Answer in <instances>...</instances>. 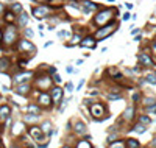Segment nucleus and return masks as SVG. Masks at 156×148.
Here are the masks:
<instances>
[{
	"label": "nucleus",
	"instance_id": "nucleus-18",
	"mask_svg": "<svg viewBox=\"0 0 156 148\" xmlns=\"http://www.w3.org/2000/svg\"><path fill=\"white\" fill-rule=\"evenodd\" d=\"M133 117H134V108H133V106H130V108L125 109V112H123V119L131 120Z\"/></svg>",
	"mask_w": 156,
	"mask_h": 148
},
{
	"label": "nucleus",
	"instance_id": "nucleus-14",
	"mask_svg": "<svg viewBox=\"0 0 156 148\" xmlns=\"http://www.w3.org/2000/svg\"><path fill=\"white\" fill-rule=\"evenodd\" d=\"M10 66H11V61L8 58H0V72L2 73H5V72H8V69H10Z\"/></svg>",
	"mask_w": 156,
	"mask_h": 148
},
{
	"label": "nucleus",
	"instance_id": "nucleus-2",
	"mask_svg": "<svg viewBox=\"0 0 156 148\" xmlns=\"http://www.w3.org/2000/svg\"><path fill=\"white\" fill-rule=\"evenodd\" d=\"M116 26H117L116 24H108L106 26L100 28V30L95 33V37H94V39H95V41H100V39H105V37H108L111 33L116 31Z\"/></svg>",
	"mask_w": 156,
	"mask_h": 148
},
{
	"label": "nucleus",
	"instance_id": "nucleus-5",
	"mask_svg": "<svg viewBox=\"0 0 156 148\" xmlns=\"http://www.w3.org/2000/svg\"><path fill=\"white\" fill-rule=\"evenodd\" d=\"M105 112H106V108H105L103 105H98V103L91 105V114H92L97 120L100 119V115H102V114H105Z\"/></svg>",
	"mask_w": 156,
	"mask_h": 148
},
{
	"label": "nucleus",
	"instance_id": "nucleus-19",
	"mask_svg": "<svg viewBox=\"0 0 156 148\" xmlns=\"http://www.w3.org/2000/svg\"><path fill=\"white\" fill-rule=\"evenodd\" d=\"M28 90H30V86L28 84H20L16 89V92L19 94V95H25V94H28Z\"/></svg>",
	"mask_w": 156,
	"mask_h": 148
},
{
	"label": "nucleus",
	"instance_id": "nucleus-29",
	"mask_svg": "<svg viewBox=\"0 0 156 148\" xmlns=\"http://www.w3.org/2000/svg\"><path fill=\"white\" fill-rule=\"evenodd\" d=\"M108 97H109V100H120L122 98V94H108Z\"/></svg>",
	"mask_w": 156,
	"mask_h": 148
},
{
	"label": "nucleus",
	"instance_id": "nucleus-31",
	"mask_svg": "<svg viewBox=\"0 0 156 148\" xmlns=\"http://www.w3.org/2000/svg\"><path fill=\"white\" fill-rule=\"evenodd\" d=\"M22 126H24L22 123H17V125H16V130H14V134H19V132L22 131Z\"/></svg>",
	"mask_w": 156,
	"mask_h": 148
},
{
	"label": "nucleus",
	"instance_id": "nucleus-33",
	"mask_svg": "<svg viewBox=\"0 0 156 148\" xmlns=\"http://www.w3.org/2000/svg\"><path fill=\"white\" fill-rule=\"evenodd\" d=\"M111 147H125V142H111Z\"/></svg>",
	"mask_w": 156,
	"mask_h": 148
},
{
	"label": "nucleus",
	"instance_id": "nucleus-37",
	"mask_svg": "<svg viewBox=\"0 0 156 148\" xmlns=\"http://www.w3.org/2000/svg\"><path fill=\"white\" fill-rule=\"evenodd\" d=\"M58 36H59V37H66L67 33H66V31H58Z\"/></svg>",
	"mask_w": 156,
	"mask_h": 148
},
{
	"label": "nucleus",
	"instance_id": "nucleus-43",
	"mask_svg": "<svg viewBox=\"0 0 156 148\" xmlns=\"http://www.w3.org/2000/svg\"><path fill=\"white\" fill-rule=\"evenodd\" d=\"M2 11H3V5L0 3V13H2Z\"/></svg>",
	"mask_w": 156,
	"mask_h": 148
},
{
	"label": "nucleus",
	"instance_id": "nucleus-36",
	"mask_svg": "<svg viewBox=\"0 0 156 148\" xmlns=\"http://www.w3.org/2000/svg\"><path fill=\"white\" fill-rule=\"evenodd\" d=\"M77 147H91V143L89 142H80V143H77Z\"/></svg>",
	"mask_w": 156,
	"mask_h": 148
},
{
	"label": "nucleus",
	"instance_id": "nucleus-8",
	"mask_svg": "<svg viewBox=\"0 0 156 148\" xmlns=\"http://www.w3.org/2000/svg\"><path fill=\"white\" fill-rule=\"evenodd\" d=\"M37 103H41L42 106H45L47 108L48 105H52V97H50V94H47V92H39V95H37Z\"/></svg>",
	"mask_w": 156,
	"mask_h": 148
},
{
	"label": "nucleus",
	"instance_id": "nucleus-10",
	"mask_svg": "<svg viewBox=\"0 0 156 148\" xmlns=\"http://www.w3.org/2000/svg\"><path fill=\"white\" fill-rule=\"evenodd\" d=\"M19 48H20L22 52H30V53H33L36 50V47L35 45H33L31 42H30V41H20V42H19Z\"/></svg>",
	"mask_w": 156,
	"mask_h": 148
},
{
	"label": "nucleus",
	"instance_id": "nucleus-13",
	"mask_svg": "<svg viewBox=\"0 0 156 148\" xmlns=\"http://www.w3.org/2000/svg\"><path fill=\"white\" fill-rule=\"evenodd\" d=\"M80 45H81V47L94 48V47H95V39H94V37H91V36H87V37H84L83 41H80Z\"/></svg>",
	"mask_w": 156,
	"mask_h": 148
},
{
	"label": "nucleus",
	"instance_id": "nucleus-45",
	"mask_svg": "<svg viewBox=\"0 0 156 148\" xmlns=\"http://www.w3.org/2000/svg\"><path fill=\"white\" fill-rule=\"evenodd\" d=\"M39 2H47V0H39Z\"/></svg>",
	"mask_w": 156,
	"mask_h": 148
},
{
	"label": "nucleus",
	"instance_id": "nucleus-16",
	"mask_svg": "<svg viewBox=\"0 0 156 148\" xmlns=\"http://www.w3.org/2000/svg\"><path fill=\"white\" fill-rule=\"evenodd\" d=\"M10 112H11V109H10V106H6V105H3L2 108H0V119L2 120H5V119H8L10 117Z\"/></svg>",
	"mask_w": 156,
	"mask_h": 148
},
{
	"label": "nucleus",
	"instance_id": "nucleus-27",
	"mask_svg": "<svg viewBox=\"0 0 156 148\" xmlns=\"http://www.w3.org/2000/svg\"><path fill=\"white\" fill-rule=\"evenodd\" d=\"M28 112H31V114H39V106L30 105V106H28Z\"/></svg>",
	"mask_w": 156,
	"mask_h": 148
},
{
	"label": "nucleus",
	"instance_id": "nucleus-21",
	"mask_svg": "<svg viewBox=\"0 0 156 148\" xmlns=\"http://www.w3.org/2000/svg\"><path fill=\"white\" fill-rule=\"evenodd\" d=\"M125 147H128V148H138L139 147V142H138V140H134V139H127V140H125Z\"/></svg>",
	"mask_w": 156,
	"mask_h": 148
},
{
	"label": "nucleus",
	"instance_id": "nucleus-9",
	"mask_svg": "<svg viewBox=\"0 0 156 148\" xmlns=\"http://www.w3.org/2000/svg\"><path fill=\"white\" fill-rule=\"evenodd\" d=\"M98 6L95 5L94 2H89V0H86V2H83V6H80V10H83V13L84 14H91L94 10H97Z\"/></svg>",
	"mask_w": 156,
	"mask_h": 148
},
{
	"label": "nucleus",
	"instance_id": "nucleus-3",
	"mask_svg": "<svg viewBox=\"0 0 156 148\" xmlns=\"http://www.w3.org/2000/svg\"><path fill=\"white\" fill-rule=\"evenodd\" d=\"M28 134L33 137V140H44V131L37 126H30L28 128Z\"/></svg>",
	"mask_w": 156,
	"mask_h": 148
},
{
	"label": "nucleus",
	"instance_id": "nucleus-41",
	"mask_svg": "<svg viewBox=\"0 0 156 148\" xmlns=\"http://www.w3.org/2000/svg\"><path fill=\"white\" fill-rule=\"evenodd\" d=\"M66 87H67V90H72V89H74V87H72V84H70V83H67V86H66Z\"/></svg>",
	"mask_w": 156,
	"mask_h": 148
},
{
	"label": "nucleus",
	"instance_id": "nucleus-25",
	"mask_svg": "<svg viewBox=\"0 0 156 148\" xmlns=\"http://www.w3.org/2000/svg\"><path fill=\"white\" fill-rule=\"evenodd\" d=\"M19 24H20V26H25L27 24H28V16H27V13L20 14V20H19Z\"/></svg>",
	"mask_w": 156,
	"mask_h": 148
},
{
	"label": "nucleus",
	"instance_id": "nucleus-4",
	"mask_svg": "<svg viewBox=\"0 0 156 148\" xmlns=\"http://www.w3.org/2000/svg\"><path fill=\"white\" fill-rule=\"evenodd\" d=\"M48 13H50V8H48V6H45V5L36 6V8L33 10V16H35L36 19H42V17L47 16Z\"/></svg>",
	"mask_w": 156,
	"mask_h": 148
},
{
	"label": "nucleus",
	"instance_id": "nucleus-32",
	"mask_svg": "<svg viewBox=\"0 0 156 148\" xmlns=\"http://www.w3.org/2000/svg\"><path fill=\"white\" fill-rule=\"evenodd\" d=\"M80 41H81V39H80V36H78V35H75V36H74V39H72V44H70V45H74V44H80Z\"/></svg>",
	"mask_w": 156,
	"mask_h": 148
},
{
	"label": "nucleus",
	"instance_id": "nucleus-42",
	"mask_svg": "<svg viewBox=\"0 0 156 148\" xmlns=\"http://www.w3.org/2000/svg\"><path fill=\"white\" fill-rule=\"evenodd\" d=\"M150 147H156V137L153 139V142H151V143H150Z\"/></svg>",
	"mask_w": 156,
	"mask_h": 148
},
{
	"label": "nucleus",
	"instance_id": "nucleus-44",
	"mask_svg": "<svg viewBox=\"0 0 156 148\" xmlns=\"http://www.w3.org/2000/svg\"><path fill=\"white\" fill-rule=\"evenodd\" d=\"M0 41H2V31H0Z\"/></svg>",
	"mask_w": 156,
	"mask_h": 148
},
{
	"label": "nucleus",
	"instance_id": "nucleus-11",
	"mask_svg": "<svg viewBox=\"0 0 156 148\" xmlns=\"http://www.w3.org/2000/svg\"><path fill=\"white\" fill-rule=\"evenodd\" d=\"M63 89L61 87H53L52 89V101L53 103H59V100L63 98Z\"/></svg>",
	"mask_w": 156,
	"mask_h": 148
},
{
	"label": "nucleus",
	"instance_id": "nucleus-39",
	"mask_svg": "<svg viewBox=\"0 0 156 148\" xmlns=\"http://www.w3.org/2000/svg\"><path fill=\"white\" fill-rule=\"evenodd\" d=\"M130 16H131L130 13H125V16H123V20H128V19H130Z\"/></svg>",
	"mask_w": 156,
	"mask_h": 148
},
{
	"label": "nucleus",
	"instance_id": "nucleus-24",
	"mask_svg": "<svg viewBox=\"0 0 156 148\" xmlns=\"http://www.w3.org/2000/svg\"><path fill=\"white\" fill-rule=\"evenodd\" d=\"M24 120L25 122H35V120H37V114H27V115L24 117Z\"/></svg>",
	"mask_w": 156,
	"mask_h": 148
},
{
	"label": "nucleus",
	"instance_id": "nucleus-34",
	"mask_svg": "<svg viewBox=\"0 0 156 148\" xmlns=\"http://www.w3.org/2000/svg\"><path fill=\"white\" fill-rule=\"evenodd\" d=\"M139 98H140V94H139V92H134V94H133V101H139Z\"/></svg>",
	"mask_w": 156,
	"mask_h": 148
},
{
	"label": "nucleus",
	"instance_id": "nucleus-35",
	"mask_svg": "<svg viewBox=\"0 0 156 148\" xmlns=\"http://www.w3.org/2000/svg\"><path fill=\"white\" fill-rule=\"evenodd\" d=\"M25 35H27V37H31L33 36V31L30 28H25Z\"/></svg>",
	"mask_w": 156,
	"mask_h": 148
},
{
	"label": "nucleus",
	"instance_id": "nucleus-1",
	"mask_svg": "<svg viewBox=\"0 0 156 148\" xmlns=\"http://www.w3.org/2000/svg\"><path fill=\"white\" fill-rule=\"evenodd\" d=\"M114 16H112V10H103L100 11V13H97V16L94 17V22H95L97 25H105L108 20H111Z\"/></svg>",
	"mask_w": 156,
	"mask_h": 148
},
{
	"label": "nucleus",
	"instance_id": "nucleus-17",
	"mask_svg": "<svg viewBox=\"0 0 156 148\" xmlns=\"http://www.w3.org/2000/svg\"><path fill=\"white\" fill-rule=\"evenodd\" d=\"M75 132L77 134H86V125L83 122H77L75 123Z\"/></svg>",
	"mask_w": 156,
	"mask_h": 148
},
{
	"label": "nucleus",
	"instance_id": "nucleus-15",
	"mask_svg": "<svg viewBox=\"0 0 156 148\" xmlns=\"http://www.w3.org/2000/svg\"><path fill=\"white\" fill-rule=\"evenodd\" d=\"M31 72H27V73H19V75H16L14 77V81L16 83H22V81H28L30 78H31Z\"/></svg>",
	"mask_w": 156,
	"mask_h": 148
},
{
	"label": "nucleus",
	"instance_id": "nucleus-28",
	"mask_svg": "<svg viewBox=\"0 0 156 148\" xmlns=\"http://www.w3.org/2000/svg\"><path fill=\"white\" fill-rule=\"evenodd\" d=\"M50 123H48V122H45L44 125H42V126H41V130H42L44 132H50V134H52V131H50Z\"/></svg>",
	"mask_w": 156,
	"mask_h": 148
},
{
	"label": "nucleus",
	"instance_id": "nucleus-30",
	"mask_svg": "<svg viewBox=\"0 0 156 148\" xmlns=\"http://www.w3.org/2000/svg\"><path fill=\"white\" fill-rule=\"evenodd\" d=\"M139 122H140V123H144V125H148V123L151 122V119H150V117H147V115H142V117L139 119Z\"/></svg>",
	"mask_w": 156,
	"mask_h": 148
},
{
	"label": "nucleus",
	"instance_id": "nucleus-22",
	"mask_svg": "<svg viewBox=\"0 0 156 148\" xmlns=\"http://www.w3.org/2000/svg\"><path fill=\"white\" fill-rule=\"evenodd\" d=\"M144 101H145L147 108H153V106H156V98L155 97H147Z\"/></svg>",
	"mask_w": 156,
	"mask_h": 148
},
{
	"label": "nucleus",
	"instance_id": "nucleus-12",
	"mask_svg": "<svg viewBox=\"0 0 156 148\" xmlns=\"http://www.w3.org/2000/svg\"><path fill=\"white\" fill-rule=\"evenodd\" d=\"M138 59H139V62L142 64V66H145V67L153 66V61H151V58H150L148 55H145V53H140V55H138Z\"/></svg>",
	"mask_w": 156,
	"mask_h": 148
},
{
	"label": "nucleus",
	"instance_id": "nucleus-7",
	"mask_svg": "<svg viewBox=\"0 0 156 148\" xmlns=\"http://www.w3.org/2000/svg\"><path fill=\"white\" fill-rule=\"evenodd\" d=\"M50 84H52V78L50 77H41V78H37V81H36V86L39 87L41 90L48 89Z\"/></svg>",
	"mask_w": 156,
	"mask_h": 148
},
{
	"label": "nucleus",
	"instance_id": "nucleus-20",
	"mask_svg": "<svg viewBox=\"0 0 156 148\" xmlns=\"http://www.w3.org/2000/svg\"><path fill=\"white\" fill-rule=\"evenodd\" d=\"M133 131H136L138 134H144V132L147 131V126L144 123H138V125H134V128H133Z\"/></svg>",
	"mask_w": 156,
	"mask_h": 148
},
{
	"label": "nucleus",
	"instance_id": "nucleus-40",
	"mask_svg": "<svg viewBox=\"0 0 156 148\" xmlns=\"http://www.w3.org/2000/svg\"><path fill=\"white\" fill-rule=\"evenodd\" d=\"M151 48H153V53H155V55H156V41H155L153 44H151Z\"/></svg>",
	"mask_w": 156,
	"mask_h": 148
},
{
	"label": "nucleus",
	"instance_id": "nucleus-38",
	"mask_svg": "<svg viewBox=\"0 0 156 148\" xmlns=\"http://www.w3.org/2000/svg\"><path fill=\"white\" fill-rule=\"evenodd\" d=\"M27 66V61H19V67H25Z\"/></svg>",
	"mask_w": 156,
	"mask_h": 148
},
{
	"label": "nucleus",
	"instance_id": "nucleus-23",
	"mask_svg": "<svg viewBox=\"0 0 156 148\" xmlns=\"http://www.w3.org/2000/svg\"><path fill=\"white\" fill-rule=\"evenodd\" d=\"M14 19H16V14H14L13 11H8V13L5 14V22H6V24H11V22H14Z\"/></svg>",
	"mask_w": 156,
	"mask_h": 148
},
{
	"label": "nucleus",
	"instance_id": "nucleus-6",
	"mask_svg": "<svg viewBox=\"0 0 156 148\" xmlns=\"http://www.w3.org/2000/svg\"><path fill=\"white\" fill-rule=\"evenodd\" d=\"M3 41H5V44H8V45H11L14 41H16V30H14L13 26H8V28H6Z\"/></svg>",
	"mask_w": 156,
	"mask_h": 148
},
{
	"label": "nucleus",
	"instance_id": "nucleus-26",
	"mask_svg": "<svg viewBox=\"0 0 156 148\" xmlns=\"http://www.w3.org/2000/svg\"><path fill=\"white\" fill-rule=\"evenodd\" d=\"M11 10H13L14 14H16V13H22V5H20V3H14V5L11 6Z\"/></svg>",
	"mask_w": 156,
	"mask_h": 148
}]
</instances>
